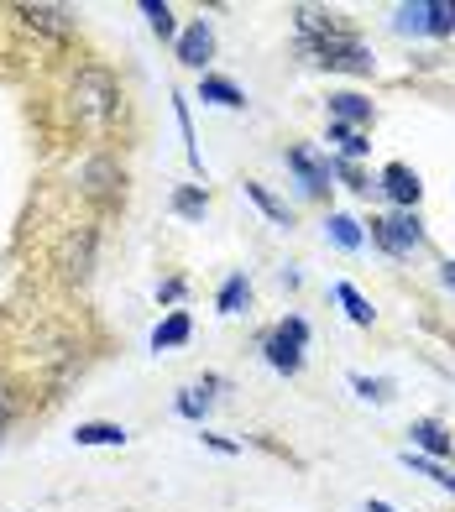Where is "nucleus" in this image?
Wrapping results in <instances>:
<instances>
[{
  "mask_svg": "<svg viewBox=\"0 0 455 512\" xmlns=\"http://www.w3.org/2000/svg\"><path fill=\"white\" fill-rule=\"evenodd\" d=\"M116 79L105 74V68H84L74 79V115L79 121H110L116 115Z\"/></svg>",
  "mask_w": 455,
  "mask_h": 512,
  "instance_id": "obj_1",
  "label": "nucleus"
},
{
  "mask_svg": "<svg viewBox=\"0 0 455 512\" xmlns=\"http://www.w3.org/2000/svg\"><path fill=\"white\" fill-rule=\"evenodd\" d=\"M393 27L398 32H435V37H450L455 32V6L450 0H414V6H398L393 11Z\"/></svg>",
  "mask_w": 455,
  "mask_h": 512,
  "instance_id": "obj_2",
  "label": "nucleus"
},
{
  "mask_svg": "<svg viewBox=\"0 0 455 512\" xmlns=\"http://www.w3.org/2000/svg\"><path fill=\"white\" fill-rule=\"evenodd\" d=\"M314 63L325 68H340V74H372V53L361 48L356 37H340V42H309Z\"/></svg>",
  "mask_w": 455,
  "mask_h": 512,
  "instance_id": "obj_3",
  "label": "nucleus"
},
{
  "mask_svg": "<svg viewBox=\"0 0 455 512\" xmlns=\"http://www.w3.org/2000/svg\"><path fill=\"white\" fill-rule=\"evenodd\" d=\"M372 241H377L382 251H393V256L414 251V246L424 241V230H419V215H393V220H372Z\"/></svg>",
  "mask_w": 455,
  "mask_h": 512,
  "instance_id": "obj_4",
  "label": "nucleus"
},
{
  "mask_svg": "<svg viewBox=\"0 0 455 512\" xmlns=\"http://www.w3.org/2000/svg\"><path fill=\"white\" fill-rule=\"evenodd\" d=\"M382 189H388V199H398L403 209H414L419 194H424V183H419L414 168H403V162H388V168H382Z\"/></svg>",
  "mask_w": 455,
  "mask_h": 512,
  "instance_id": "obj_5",
  "label": "nucleus"
},
{
  "mask_svg": "<svg viewBox=\"0 0 455 512\" xmlns=\"http://www.w3.org/2000/svg\"><path fill=\"white\" fill-rule=\"evenodd\" d=\"M210 53H215V32L204 27V21H189V27L178 32V58H184L189 68H204Z\"/></svg>",
  "mask_w": 455,
  "mask_h": 512,
  "instance_id": "obj_6",
  "label": "nucleus"
},
{
  "mask_svg": "<svg viewBox=\"0 0 455 512\" xmlns=\"http://www.w3.org/2000/svg\"><path fill=\"white\" fill-rule=\"evenodd\" d=\"M288 168L304 178L309 194H325V189H330V168H325L320 157H314V147H293V152H288Z\"/></svg>",
  "mask_w": 455,
  "mask_h": 512,
  "instance_id": "obj_7",
  "label": "nucleus"
},
{
  "mask_svg": "<svg viewBox=\"0 0 455 512\" xmlns=\"http://www.w3.org/2000/svg\"><path fill=\"white\" fill-rule=\"evenodd\" d=\"M116 183H121V168L110 157H89L84 162V189L95 199H110V194H116Z\"/></svg>",
  "mask_w": 455,
  "mask_h": 512,
  "instance_id": "obj_8",
  "label": "nucleus"
},
{
  "mask_svg": "<svg viewBox=\"0 0 455 512\" xmlns=\"http://www.w3.org/2000/svg\"><path fill=\"white\" fill-rule=\"evenodd\" d=\"M16 16L27 21V27L53 32V37H68V32H74V21H68V11H63V6H16Z\"/></svg>",
  "mask_w": 455,
  "mask_h": 512,
  "instance_id": "obj_9",
  "label": "nucleus"
},
{
  "mask_svg": "<svg viewBox=\"0 0 455 512\" xmlns=\"http://www.w3.org/2000/svg\"><path fill=\"white\" fill-rule=\"evenodd\" d=\"M89 251H95V230H79V236H68V246H63V256H58L63 272L79 277V283L89 277Z\"/></svg>",
  "mask_w": 455,
  "mask_h": 512,
  "instance_id": "obj_10",
  "label": "nucleus"
},
{
  "mask_svg": "<svg viewBox=\"0 0 455 512\" xmlns=\"http://www.w3.org/2000/svg\"><path fill=\"white\" fill-rule=\"evenodd\" d=\"M330 115H335V121L340 126H367L372 121V100H361V95H351V89H346V95H330Z\"/></svg>",
  "mask_w": 455,
  "mask_h": 512,
  "instance_id": "obj_11",
  "label": "nucleus"
},
{
  "mask_svg": "<svg viewBox=\"0 0 455 512\" xmlns=\"http://www.w3.org/2000/svg\"><path fill=\"white\" fill-rule=\"evenodd\" d=\"M194 335V324H189V314H168L163 324H157V330H152V345H157V351H173V345H184Z\"/></svg>",
  "mask_w": 455,
  "mask_h": 512,
  "instance_id": "obj_12",
  "label": "nucleus"
},
{
  "mask_svg": "<svg viewBox=\"0 0 455 512\" xmlns=\"http://www.w3.org/2000/svg\"><path fill=\"white\" fill-rule=\"evenodd\" d=\"M408 434H414V445H424L429 455H450V450H455V445H450V434L435 424V418H419V424L408 429Z\"/></svg>",
  "mask_w": 455,
  "mask_h": 512,
  "instance_id": "obj_13",
  "label": "nucleus"
},
{
  "mask_svg": "<svg viewBox=\"0 0 455 512\" xmlns=\"http://www.w3.org/2000/svg\"><path fill=\"white\" fill-rule=\"evenodd\" d=\"M74 445H126V429L121 424H79Z\"/></svg>",
  "mask_w": 455,
  "mask_h": 512,
  "instance_id": "obj_14",
  "label": "nucleus"
},
{
  "mask_svg": "<svg viewBox=\"0 0 455 512\" xmlns=\"http://www.w3.org/2000/svg\"><path fill=\"white\" fill-rule=\"evenodd\" d=\"M199 95L210 100V105H225V110H241V105H246V95H241V89H236L231 79H204Z\"/></svg>",
  "mask_w": 455,
  "mask_h": 512,
  "instance_id": "obj_15",
  "label": "nucleus"
},
{
  "mask_svg": "<svg viewBox=\"0 0 455 512\" xmlns=\"http://www.w3.org/2000/svg\"><path fill=\"white\" fill-rule=\"evenodd\" d=\"M246 199H252V204L262 209L267 220H278V225H293V215H288V204H283V199H272V194L262 189V183H246Z\"/></svg>",
  "mask_w": 455,
  "mask_h": 512,
  "instance_id": "obj_16",
  "label": "nucleus"
},
{
  "mask_svg": "<svg viewBox=\"0 0 455 512\" xmlns=\"http://www.w3.org/2000/svg\"><path fill=\"white\" fill-rule=\"evenodd\" d=\"M335 298H340V304H346V314H351V324H372L377 319V309L367 304V298H361L351 283H335Z\"/></svg>",
  "mask_w": 455,
  "mask_h": 512,
  "instance_id": "obj_17",
  "label": "nucleus"
},
{
  "mask_svg": "<svg viewBox=\"0 0 455 512\" xmlns=\"http://www.w3.org/2000/svg\"><path fill=\"white\" fill-rule=\"evenodd\" d=\"M403 465H408V471H414V476H429V481H435V486H445V492H455V476L445 471V465H435V460H424V455H414V450L403 455Z\"/></svg>",
  "mask_w": 455,
  "mask_h": 512,
  "instance_id": "obj_18",
  "label": "nucleus"
},
{
  "mask_svg": "<svg viewBox=\"0 0 455 512\" xmlns=\"http://www.w3.org/2000/svg\"><path fill=\"white\" fill-rule=\"evenodd\" d=\"M267 361L278 366V371H288V377H293V371L304 366V351H293L288 340H278V335H272V340H267Z\"/></svg>",
  "mask_w": 455,
  "mask_h": 512,
  "instance_id": "obj_19",
  "label": "nucleus"
},
{
  "mask_svg": "<svg viewBox=\"0 0 455 512\" xmlns=\"http://www.w3.org/2000/svg\"><path fill=\"white\" fill-rule=\"evenodd\" d=\"M325 230H330V241H335V246H346V251H356V246H361V225H356L351 215H330V225H325Z\"/></svg>",
  "mask_w": 455,
  "mask_h": 512,
  "instance_id": "obj_20",
  "label": "nucleus"
},
{
  "mask_svg": "<svg viewBox=\"0 0 455 512\" xmlns=\"http://www.w3.org/2000/svg\"><path fill=\"white\" fill-rule=\"evenodd\" d=\"M142 16L152 21L157 37H173V32H178V21H173V11L163 6V0H142Z\"/></svg>",
  "mask_w": 455,
  "mask_h": 512,
  "instance_id": "obj_21",
  "label": "nucleus"
},
{
  "mask_svg": "<svg viewBox=\"0 0 455 512\" xmlns=\"http://www.w3.org/2000/svg\"><path fill=\"white\" fill-rule=\"evenodd\" d=\"M246 293H252V288H246V277L236 272L231 283L220 288V314H241V304H246Z\"/></svg>",
  "mask_w": 455,
  "mask_h": 512,
  "instance_id": "obj_22",
  "label": "nucleus"
},
{
  "mask_svg": "<svg viewBox=\"0 0 455 512\" xmlns=\"http://www.w3.org/2000/svg\"><path fill=\"white\" fill-rule=\"evenodd\" d=\"M330 142H340V152H346V157H361V152H367L361 131H356V126H340V121H330Z\"/></svg>",
  "mask_w": 455,
  "mask_h": 512,
  "instance_id": "obj_23",
  "label": "nucleus"
},
{
  "mask_svg": "<svg viewBox=\"0 0 455 512\" xmlns=\"http://www.w3.org/2000/svg\"><path fill=\"white\" fill-rule=\"evenodd\" d=\"M178 413H184V418H204V413H210V398H199V387H184V392H178Z\"/></svg>",
  "mask_w": 455,
  "mask_h": 512,
  "instance_id": "obj_24",
  "label": "nucleus"
},
{
  "mask_svg": "<svg viewBox=\"0 0 455 512\" xmlns=\"http://www.w3.org/2000/svg\"><path fill=\"white\" fill-rule=\"evenodd\" d=\"M278 340H288L293 351H304V340H309V324H304L299 314H293V319H283V324H278Z\"/></svg>",
  "mask_w": 455,
  "mask_h": 512,
  "instance_id": "obj_25",
  "label": "nucleus"
},
{
  "mask_svg": "<svg viewBox=\"0 0 455 512\" xmlns=\"http://www.w3.org/2000/svg\"><path fill=\"white\" fill-rule=\"evenodd\" d=\"M351 387L361 392V398H372V403H388V398H393V382H372V377H351Z\"/></svg>",
  "mask_w": 455,
  "mask_h": 512,
  "instance_id": "obj_26",
  "label": "nucleus"
},
{
  "mask_svg": "<svg viewBox=\"0 0 455 512\" xmlns=\"http://www.w3.org/2000/svg\"><path fill=\"white\" fill-rule=\"evenodd\" d=\"M173 204H178V215H189V220H199V215H204V194H199V189H184Z\"/></svg>",
  "mask_w": 455,
  "mask_h": 512,
  "instance_id": "obj_27",
  "label": "nucleus"
},
{
  "mask_svg": "<svg viewBox=\"0 0 455 512\" xmlns=\"http://www.w3.org/2000/svg\"><path fill=\"white\" fill-rule=\"evenodd\" d=\"M204 445L220 450V455H236V445H231V439H220V434H204Z\"/></svg>",
  "mask_w": 455,
  "mask_h": 512,
  "instance_id": "obj_28",
  "label": "nucleus"
},
{
  "mask_svg": "<svg viewBox=\"0 0 455 512\" xmlns=\"http://www.w3.org/2000/svg\"><path fill=\"white\" fill-rule=\"evenodd\" d=\"M367 512H398V507H388V502H367Z\"/></svg>",
  "mask_w": 455,
  "mask_h": 512,
  "instance_id": "obj_29",
  "label": "nucleus"
},
{
  "mask_svg": "<svg viewBox=\"0 0 455 512\" xmlns=\"http://www.w3.org/2000/svg\"><path fill=\"white\" fill-rule=\"evenodd\" d=\"M445 283L455 288V262H445Z\"/></svg>",
  "mask_w": 455,
  "mask_h": 512,
  "instance_id": "obj_30",
  "label": "nucleus"
},
{
  "mask_svg": "<svg viewBox=\"0 0 455 512\" xmlns=\"http://www.w3.org/2000/svg\"><path fill=\"white\" fill-rule=\"evenodd\" d=\"M0 434H6V403H0Z\"/></svg>",
  "mask_w": 455,
  "mask_h": 512,
  "instance_id": "obj_31",
  "label": "nucleus"
}]
</instances>
